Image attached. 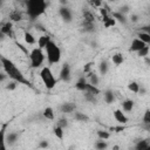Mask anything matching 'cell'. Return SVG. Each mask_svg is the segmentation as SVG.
Segmentation results:
<instances>
[{
  "label": "cell",
  "mask_w": 150,
  "mask_h": 150,
  "mask_svg": "<svg viewBox=\"0 0 150 150\" xmlns=\"http://www.w3.org/2000/svg\"><path fill=\"white\" fill-rule=\"evenodd\" d=\"M16 138H18V134L16 132H11L8 135V137H7V142L9 143V145H12V144H14V142L16 141Z\"/></svg>",
  "instance_id": "e575fe53"
},
{
  "label": "cell",
  "mask_w": 150,
  "mask_h": 150,
  "mask_svg": "<svg viewBox=\"0 0 150 150\" xmlns=\"http://www.w3.org/2000/svg\"><path fill=\"white\" fill-rule=\"evenodd\" d=\"M91 5L94 7H100L102 5V0H91Z\"/></svg>",
  "instance_id": "b9f144b4"
},
{
  "label": "cell",
  "mask_w": 150,
  "mask_h": 150,
  "mask_svg": "<svg viewBox=\"0 0 150 150\" xmlns=\"http://www.w3.org/2000/svg\"><path fill=\"white\" fill-rule=\"evenodd\" d=\"M143 29H144V30H145V32H148V33H149V34H150V26H148V27H144V28H143Z\"/></svg>",
  "instance_id": "816d5d0a"
},
{
  "label": "cell",
  "mask_w": 150,
  "mask_h": 150,
  "mask_svg": "<svg viewBox=\"0 0 150 150\" xmlns=\"http://www.w3.org/2000/svg\"><path fill=\"white\" fill-rule=\"evenodd\" d=\"M74 117H75V120L79 121V122H87V121L89 120V117H88L86 114L80 112V111H76L75 115H74Z\"/></svg>",
  "instance_id": "7402d4cb"
},
{
  "label": "cell",
  "mask_w": 150,
  "mask_h": 150,
  "mask_svg": "<svg viewBox=\"0 0 150 150\" xmlns=\"http://www.w3.org/2000/svg\"><path fill=\"white\" fill-rule=\"evenodd\" d=\"M94 64V62H88V63H86L84 64V67H83V73H90L91 71V66Z\"/></svg>",
  "instance_id": "74e56055"
},
{
  "label": "cell",
  "mask_w": 150,
  "mask_h": 150,
  "mask_svg": "<svg viewBox=\"0 0 150 150\" xmlns=\"http://www.w3.org/2000/svg\"><path fill=\"white\" fill-rule=\"evenodd\" d=\"M12 22H6L5 25H2L1 27V34L4 35H8V36H12Z\"/></svg>",
  "instance_id": "4fadbf2b"
},
{
  "label": "cell",
  "mask_w": 150,
  "mask_h": 150,
  "mask_svg": "<svg viewBox=\"0 0 150 150\" xmlns=\"http://www.w3.org/2000/svg\"><path fill=\"white\" fill-rule=\"evenodd\" d=\"M137 38L141 39L144 43L150 45V34H149L148 32H139V33L137 34Z\"/></svg>",
  "instance_id": "e0dca14e"
},
{
  "label": "cell",
  "mask_w": 150,
  "mask_h": 150,
  "mask_svg": "<svg viewBox=\"0 0 150 150\" xmlns=\"http://www.w3.org/2000/svg\"><path fill=\"white\" fill-rule=\"evenodd\" d=\"M39 148H48V142H47V141H42V142L39 144Z\"/></svg>",
  "instance_id": "7bdbcfd3"
},
{
  "label": "cell",
  "mask_w": 150,
  "mask_h": 150,
  "mask_svg": "<svg viewBox=\"0 0 150 150\" xmlns=\"http://www.w3.org/2000/svg\"><path fill=\"white\" fill-rule=\"evenodd\" d=\"M23 39H25L26 43H28V45H34V43L36 42V39L34 38V35L30 34L29 32H25V34H23Z\"/></svg>",
  "instance_id": "ac0fdd59"
},
{
  "label": "cell",
  "mask_w": 150,
  "mask_h": 150,
  "mask_svg": "<svg viewBox=\"0 0 150 150\" xmlns=\"http://www.w3.org/2000/svg\"><path fill=\"white\" fill-rule=\"evenodd\" d=\"M16 46H18V47H19V48H20V49H21V50H22V52H25V53H26V54H28V52H27V50H26V49H25V48H23V46H22V45H20V43H19V42H16Z\"/></svg>",
  "instance_id": "bcb514c9"
},
{
  "label": "cell",
  "mask_w": 150,
  "mask_h": 150,
  "mask_svg": "<svg viewBox=\"0 0 150 150\" xmlns=\"http://www.w3.org/2000/svg\"><path fill=\"white\" fill-rule=\"evenodd\" d=\"M54 135H55L59 139H63V128L56 125V127L54 128Z\"/></svg>",
  "instance_id": "83f0119b"
},
{
  "label": "cell",
  "mask_w": 150,
  "mask_h": 150,
  "mask_svg": "<svg viewBox=\"0 0 150 150\" xmlns=\"http://www.w3.org/2000/svg\"><path fill=\"white\" fill-rule=\"evenodd\" d=\"M29 59H30V64L33 68H38L40 67L43 61H45V54L42 52L41 48H34L32 49V52L29 53Z\"/></svg>",
  "instance_id": "5b68a950"
},
{
  "label": "cell",
  "mask_w": 150,
  "mask_h": 150,
  "mask_svg": "<svg viewBox=\"0 0 150 150\" xmlns=\"http://www.w3.org/2000/svg\"><path fill=\"white\" fill-rule=\"evenodd\" d=\"M0 60H1L2 68H4L5 73L7 74V76H8L9 79H12V80H14V81H16V82H19V83L26 84V86H28V87H30V88H34V87L30 84V82H29L28 80H26L25 75L19 70V68H18L9 59L2 56Z\"/></svg>",
  "instance_id": "6da1fadb"
},
{
  "label": "cell",
  "mask_w": 150,
  "mask_h": 150,
  "mask_svg": "<svg viewBox=\"0 0 150 150\" xmlns=\"http://www.w3.org/2000/svg\"><path fill=\"white\" fill-rule=\"evenodd\" d=\"M123 129H124L123 127H118V128H111V130H116L117 132H118V131H122Z\"/></svg>",
  "instance_id": "681fc988"
},
{
  "label": "cell",
  "mask_w": 150,
  "mask_h": 150,
  "mask_svg": "<svg viewBox=\"0 0 150 150\" xmlns=\"http://www.w3.org/2000/svg\"><path fill=\"white\" fill-rule=\"evenodd\" d=\"M104 101H105V103H108V104H110V103H112V102L115 101V95H114V93H112L111 90L104 91Z\"/></svg>",
  "instance_id": "d6986e66"
},
{
  "label": "cell",
  "mask_w": 150,
  "mask_h": 150,
  "mask_svg": "<svg viewBox=\"0 0 150 150\" xmlns=\"http://www.w3.org/2000/svg\"><path fill=\"white\" fill-rule=\"evenodd\" d=\"M107 146H108V144L104 142V139H101V141L95 143V148L96 149H105Z\"/></svg>",
  "instance_id": "d590c367"
},
{
  "label": "cell",
  "mask_w": 150,
  "mask_h": 150,
  "mask_svg": "<svg viewBox=\"0 0 150 150\" xmlns=\"http://www.w3.org/2000/svg\"><path fill=\"white\" fill-rule=\"evenodd\" d=\"M40 77L47 89H53L56 84V79L54 77L52 70L49 67H43L40 71Z\"/></svg>",
  "instance_id": "277c9868"
},
{
  "label": "cell",
  "mask_w": 150,
  "mask_h": 150,
  "mask_svg": "<svg viewBox=\"0 0 150 150\" xmlns=\"http://www.w3.org/2000/svg\"><path fill=\"white\" fill-rule=\"evenodd\" d=\"M142 122L143 123H150V109H146L144 115H143V118H142Z\"/></svg>",
  "instance_id": "8d00e7d4"
},
{
  "label": "cell",
  "mask_w": 150,
  "mask_h": 150,
  "mask_svg": "<svg viewBox=\"0 0 150 150\" xmlns=\"http://www.w3.org/2000/svg\"><path fill=\"white\" fill-rule=\"evenodd\" d=\"M114 118L120 123V124H125L128 122V117L124 115V112H122V110L116 109L114 110Z\"/></svg>",
  "instance_id": "9c48e42d"
},
{
  "label": "cell",
  "mask_w": 150,
  "mask_h": 150,
  "mask_svg": "<svg viewBox=\"0 0 150 150\" xmlns=\"http://www.w3.org/2000/svg\"><path fill=\"white\" fill-rule=\"evenodd\" d=\"M49 41H50V38L48 35H42V36H40L38 39V47L43 49V48H46V46L48 45Z\"/></svg>",
  "instance_id": "7c38bea8"
},
{
  "label": "cell",
  "mask_w": 150,
  "mask_h": 150,
  "mask_svg": "<svg viewBox=\"0 0 150 150\" xmlns=\"http://www.w3.org/2000/svg\"><path fill=\"white\" fill-rule=\"evenodd\" d=\"M149 50H150V48H149V47H148V45H146V46H144L141 50H138V52H137V55H138L139 57H145V56H148Z\"/></svg>",
  "instance_id": "4dcf8cb0"
},
{
  "label": "cell",
  "mask_w": 150,
  "mask_h": 150,
  "mask_svg": "<svg viewBox=\"0 0 150 150\" xmlns=\"http://www.w3.org/2000/svg\"><path fill=\"white\" fill-rule=\"evenodd\" d=\"M60 79L64 82H68L70 80V67L68 63H64L60 70Z\"/></svg>",
  "instance_id": "ba28073f"
},
{
  "label": "cell",
  "mask_w": 150,
  "mask_h": 150,
  "mask_svg": "<svg viewBox=\"0 0 150 150\" xmlns=\"http://www.w3.org/2000/svg\"><path fill=\"white\" fill-rule=\"evenodd\" d=\"M137 20H138V16H137L136 14H131V21H132V22H136Z\"/></svg>",
  "instance_id": "7dc6e473"
},
{
  "label": "cell",
  "mask_w": 150,
  "mask_h": 150,
  "mask_svg": "<svg viewBox=\"0 0 150 150\" xmlns=\"http://www.w3.org/2000/svg\"><path fill=\"white\" fill-rule=\"evenodd\" d=\"M75 109V105L71 104V103H63L61 107H60V110L62 112H73Z\"/></svg>",
  "instance_id": "ffe728a7"
},
{
  "label": "cell",
  "mask_w": 150,
  "mask_h": 150,
  "mask_svg": "<svg viewBox=\"0 0 150 150\" xmlns=\"http://www.w3.org/2000/svg\"><path fill=\"white\" fill-rule=\"evenodd\" d=\"M139 95H145V89L143 87H139V91H138Z\"/></svg>",
  "instance_id": "c3c4849f"
},
{
  "label": "cell",
  "mask_w": 150,
  "mask_h": 150,
  "mask_svg": "<svg viewBox=\"0 0 150 150\" xmlns=\"http://www.w3.org/2000/svg\"><path fill=\"white\" fill-rule=\"evenodd\" d=\"M59 13H60V16L63 19V21L66 22H71V19H73V15H71V12L68 7L66 6H62L60 9H59Z\"/></svg>",
  "instance_id": "8992f818"
},
{
  "label": "cell",
  "mask_w": 150,
  "mask_h": 150,
  "mask_svg": "<svg viewBox=\"0 0 150 150\" xmlns=\"http://www.w3.org/2000/svg\"><path fill=\"white\" fill-rule=\"evenodd\" d=\"M144 46H146V43H144L141 39H138V38H135L132 41H131V45H130V48H129V50L130 52H138V50H141Z\"/></svg>",
  "instance_id": "52a82bcc"
},
{
  "label": "cell",
  "mask_w": 150,
  "mask_h": 150,
  "mask_svg": "<svg viewBox=\"0 0 150 150\" xmlns=\"http://www.w3.org/2000/svg\"><path fill=\"white\" fill-rule=\"evenodd\" d=\"M88 76H89V80H90V83H91V84H94V86H97V84H98L100 80H98V76H97L96 74H94L93 71H90Z\"/></svg>",
  "instance_id": "f1b7e54d"
},
{
  "label": "cell",
  "mask_w": 150,
  "mask_h": 150,
  "mask_svg": "<svg viewBox=\"0 0 150 150\" xmlns=\"http://www.w3.org/2000/svg\"><path fill=\"white\" fill-rule=\"evenodd\" d=\"M98 70H100V74L101 75H105L107 71H108V63L105 61H102L98 66Z\"/></svg>",
  "instance_id": "4316f807"
},
{
  "label": "cell",
  "mask_w": 150,
  "mask_h": 150,
  "mask_svg": "<svg viewBox=\"0 0 150 150\" xmlns=\"http://www.w3.org/2000/svg\"><path fill=\"white\" fill-rule=\"evenodd\" d=\"M111 60H112L114 64H116V66L122 64V63H123V61H124L123 55H122L121 53H116V54H114V55L111 56Z\"/></svg>",
  "instance_id": "9a60e30c"
},
{
  "label": "cell",
  "mask_w": 150,
  "mask_h": 150,
  "mask_svg": "<svg viewBox=\"0 0 150 150\" xmlns=\"http://www.w3.org/2000/svg\"><path fill=\"white\" fill-rule=\"evenodd\" d=\"M67 2H68L67 0H61V4H62V5H67Z\"/></svg>",
  "instance_id": "f5cc1de1"
},
{
  "label": "cell",
  "mask_w": 150,
  "mask_h": 150,
  "mask_svg": "<svg viewBox=\"0 0 150 150\" xmlns=\"http://www.w3.org/2000/svg\"><path fill=\"white\" fill-rule=\"evenodd\" d=\"M112 18H115V19H117L118 21H121L122 23H125L127 22V20H125V18H124V15L120 12H115V13H112Z\"/></svg>",
  "instance_id": "d6a6232c"
},
{
  "label": "cell",
  "mask_w": 150,
  "mask_h": 150,
  "mask_svg": "<svg viewBox=\"0 0 150 150\" xmlns=\"http://www.w3.org/2000/svg\"><path fill=\"white\" fill-rule=\"evenodd\" d=\"M122 108L124 111H131L134 109V101L132 100H125L122 102Z\"/></svg>",
  "instance_id": "2e32d148"
},
{
  "label": "cell",
  "mask_w": 150,
  "mask_h": 150,
  "mask_svg": "<svg viewBox=\"0 0 150 150\" xmlns=\"http://www.w3.org/2000/svg\"><path fill=\"white\" fill-rule=\"evenodd\" d=\"M42 115H43V117L47 118V120H54V116H55V115H54V110H53L52 107H47V108H45Z\"/></svg>",
  "instance_id": "5bb4252c"
},
{
  "label": "cell",
  "mask_w": 150,
  "mask_h": 150,
  "mask_svg": "<svg viewBox=\"0 0 150 150\" xmlns=\"http://www.w3.org/2000/svg\"><path fill=\"white\" fill-rule=\"evenodd\" d=\"M57 125L64 129V128L68 125V121H67L66 118H61V120H59V122H57Z\"/></svg>",
  "instance_id": "ab89813d"
},
{
  "label": "cell",
  "mask_w": 150,
  "mask_h": 150,
  "mask_svg": "<svg viewBox=\"0 0 150 150\" xmlns=\"http://www.w3.org/2000/svg\"><path fill=\"white\" fill-rule=\"evenodd\" d=\"M109 1H115V0H109Z\"/></svg>",
  "instance_id": "11a10c76"
},
{
  "label": "cell",
  "mask_w": 150,
  "mask_h": 150,
  "mask_svg": "<svg viewBox=\"0 0 150 150\" xmlns=\"http://www.w3.org/2000/svg\"><path fill=\"white\" fill-rule=\"evenodd\" d=\"M102 21H103V26H104L105 28L112 27V26H115V23H116V19H115V18H110L109 15L103 16V18H102Z\"/></svg>",
  "instance_id": "8fae6325"
},
{
  "label": "cell",
  "mask_w": 150,
  "mask_h": 150,
  "mask_svg": "<svg viewBox=\"0 0 150 150\" xmlns=\"http://www.w3.org/2000/svg\"><path fill=\"white\" fill-rule=\"evenodd\" d=\"M118 148H120V146H118V145H115V146H114V148H112V149H115V150H117V149H118Z\"/></svg>",
  "instance_id": "db71d44e"
},
{
  "label": "cell",
  "mask_w": 150,
  "mask_h": 150,
  "mask_svg": "<svg viewBox=\"0 0 150 150\" xmlns=\"http://www.w3.org/2000/svg\"><path fill=\"white\" fill-rule=\"evenodd\" d=\"M46 0H27V14L33 20L46 11Z\"/></svg>",
  "instance_id": "7a4b0ae2"
},
{
  "label": "cell",
  "mask_w": 150,
  "mask_h": 150,
  "mask_svg": "<svg viewBox=\"0 0 150 150\" xmlns=\"http://www.w3.org/2000/svg\"><path fill=\"white\" fill-rule=\"evenodd\" d=\"M87 81H86V77L84 76H82V77H80L79 79V81L76 82V84H75V88L77 89V90H81V91H86L87 90Z\"/></svg>",
  "instance_id": "30bf717a"
},
{
  "label": "cell",
  "mask_w": 150,
  "mask_h": 150,
  "mask_svg": "<svg viewBox=\"0 0 150 150\" xmlns=\"http://www.w3.org/2000/svg\"><path fill=\"white\" fill-rule=\"evenodd\" d=\"M148 146H149V142H148L146 139L139 141V142L135 145V148H136L137 150H146V149H148Z\"/></svg>",
  "instance_id": "d4e9b609"
},
{
  "label": "cell",
  "mask_w": 150,
  "mask_h": 150,
  "mask_svg": "<svg viewBox=\"0 0 150 150\" xmlns=\"http://www.w3.org/2000/svg\"><path fill=\"white\" fill-rule=\"evenodd\" d=\"M83 28L86 32H94V22H87V21H83Z\"/></svg>",
  "instance_id": "836d02e7"
},
{
  "label": "cell",
  "mask_w": 150,
  "mask_h": 150,
  "mask_svg": "<svg viewBox=\"0 0 150 150\" xmlns=\"http://www.w3.org/2000/svg\"><path fill=\"white\" fill-rule=\"evenodd\" d=\"M100 13H101V15H102V16L108 15V12H107V9H105V8H100Z\"/></svg>",
  "instance_id": "ee69618b"
},
{
  "label": "cell",
  "mask_w": 150,
  "mask_h": 150,
  "mask_svg": "<svg viewBox=\"0 0 150 150\" xmlns=\"http://www.w3.org/2000/svg\"><path fill=\"white\" fill-rule=\"evenodd\" d=\"M87 91H90V93H93L94 95H98V94H100V89L97 88V86H94V84H91L90 82L87 83Z\"/></svg>",
  "instance_id": "484cf974"
},
{
  "label": "cell",
  "mask_w": 150,
  "mask_h": 150,
  "mask_svg": "<svg viewBox=\"0 0 150 150\" xmlns=\"http://www.w3.org/2000/svg\"><path fill=\"white\" fill-rule=\"evenodd\" d=\"M46 54H47V59H48V62L50 64H54V63H59L60 60H61V49L59 48V46L54 42V41H49L48 45L46 46Z\"/></svg>",
  "instance_id": "3957f363"
},
{
  "label": "cell",
  "mask_w": 150,
  "mask_h": 150,
  "mask_svg": "<svg viewBox=\"0 0 150 150\" xmlns=\"http://www.w3.org/2000/svg\"><path fill=\"white\" fill-rule=\"evenodd\" d=\"M95 96L96 95H94L93 93H90V91H84V98L88 101V102H91V103H95L96 102V98H95Z\"/></svg>",
  "instance_id": "f546056e"
},
{
  "label": "cell",
  "mask_w": 150,
  "mask_h": 150,
  "mask_svg": "<svg viewBox=\"0 0 150 150\" xmlns=\"http://www.w3.org/2000/svg\"><path fill=\"white\" fill-rule=\"evenodd\" d=\"M139 84L136 82V81H131L129 84H128V89L130 90V91H132V93H135V94H138V91H139Z\"/></svg>",
  "instance_id": "44dd1931"
},
{
  "label": "cell",
  "mask_w": 150,
  "mask_h": 150,
  "mask_svg": "<svg viewBox=\"0 0 150 150\" xmlns=\"http://www.w3.org/2000/svg\"><path fill=\"white\" fill-rule=\"evenodd\" d=\"M16 83H18V82L13 80L12 82H9V83L6 86V89H7V90H14V89L16 88Z\"/></svg>",
  "instance_id": "f35d334b"
},
{
  "label": "cell",
  "mask_w": 150,
  "mask_h": 150,
  "mask_svg": "<svg viewBox=\"0 0 150 150\" xmlns=\"http://www.w3.org/2000/svg\"><path fill=\"white\" fill-rule=\"evenodd\" d=\"M141 128H142V129H144L145 131H149V132H150V123H143V122H142Z\"/></svg>",
  "instance_id": "60d3db41"
},
{
  "label": "cell",
  "mask_w": 150,
  "mask_h": 150,
  "mask_svg": "<svg viewBox=\"0 0 150 150\" xmlns=\"http://www.w3.org/2000/svg\"><path fill=\"white\" fill-rule=\"evenodd\" d=\"M21 19H22V16H21V14H20L18 11L11 12V14H9V20H12V21H14V22H18V21H20Z\"/></svg>",
  "instance_id": "603a6c76"
},
{
  "label": "cell",
  "mask_w": 150,
  "mask_h": 150,
  "mask_svg": "<svg viewBox=\"0 0 150 150\" xmlns=\"http://www.w3.org/2000/svg\"><path fill=\"white\" fill-rule=\"evenodd\" d=\"M97 136H98V138L100 139H108L109 137H110V134L108 132V131H104V130H98L97 131Z\"/></svg>",
  "instance_id": "1f68e13d"
},
{
  "label": "cell",
  "mask_w": 150,
  "mask_h": 150,
  "mask_svg": "<svg viewBox=\"0 0 150 150\" xmlns=\"http://www.w3.org/2000/svg\"><path fill=\"white\" fill-rule=\"evenodd\" d=\"M83 21L94 22V21H95V16H94L89 11H83Z\"/></svg>",
  "instance_id": "cb8c5ba5"
},
{
  "label": "cell",
  "mask_w": 150,
  "mask_h": 150,
  "mask_svg": "<svg viewBox=\"0 0 150 150\" xmlns=\"http://www.w3.org/2000/svg\"><path fill=\"white\" fill-rule=\"evenodd\" d=\"M144 61H145V63H146L148 66H150V59H149V56H145V57H144Z\"/></svg>",
  "instance_id": "f907efd6"
},
{
  "label": "cell",
  "mask_w": 150,
  "mask_h": 150,
  "mask_svg": "<svg viewBox=\"0 0 150 150\" xmlns=\"http://www.w3.org/2000/svg\"><path fill=\"white\" fill-rule=\"evenodd\" d=\"M129 11V7L128 6H123V7H121V13H127Z\"/></svg>",
  "instance_id": "f6af8a7d"
}]
</instances>
